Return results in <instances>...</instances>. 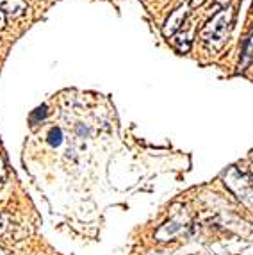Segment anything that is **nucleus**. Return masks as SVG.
<instances>
[{
  "instance_id": "3",
  "label": "nucleus",
  "mask_w": 253,
  "mask_h": 255,
  "mask_svg": "<svg viewBox=\"0 0 253 255\" xmlns=\"http://www.w3.org/2000/svg\"><path fill=\"white\" fill-rule=\"evenodd\" d=\"M0 11L5 14L20 16L27 11L25 0H0Z\"/></svg>"
},
{
  "instance_id": "4",
  "label": "nucleus",
  "mask_w": 253,
  "mask_h": 255,
  "mask_svg": "<svg viewBox=\"0 0 253 255\" xmlns=\"http://www.w3.org/2000/svg\"><path fill=\"white\" fill-rule=\"evenodd\" d=\"M252 59H253V29H252V32L248 34V38L245 39V43H243V52H241V66H243V68H245V66H248Z\"/></svg>"
},
{
  "instance_id": "5",
  "label": "nucleus",
  "mask_w": 253,
  "mask_h": 255,
  "mask_svg": "<svg viewBox=\"0 0 253 255\" xmlns=\"http://www.w3.org/2000/svg\"><path fill=\"white\" fill-rule=\"evenodd\" d=\"M48 143H50L54 148L63 145V130L59 127H52L50 132H48Z\"/></svg>"
},
{
  "instance_id": "8",
  "label": "nucleus",
  "mask_w": 253,
  "mask_h": 255,
  "mask_svg": "<svg viewBox=\"0 0 253 255\" xmlns=\"http://www.w3.org/2000/svg\"><path fill=\"white\" fill-rule=\"evenodd\" d=\"M7 177V166H5V159L4 155L0 153V180H4Z\"/></svg>"
},
{
  "instance_id": "6",
  "label": "nucleus",
  "mask_w": 253,
  "mask_h": 255,
  "mask_svg": "<svg viewBox=\"0 0 253 255\" xmlns=\"http://www.w3.org/2000/svg\"><path fill=\"white\" fill-rule=\"evenodd\" d=\"M175 47H177L178 52L186 54V52H189V48H191V41L187 39L186 34H184V38H182V36H177V38H175Z\"/></svg>"
},
{
  "instance_id": "1",
  "label": "nucleus",
  "mask_w": 253,
  "mask_h": 255,
  "mask_svg": "<svg viewBox=\"0 0 253 255\" xmlns=\"http://www.w3.org/2000/svg\"><path fill=\"white\" fill-rule=\"evenodd\" d=\"M234 18H236V11L230 7L221 9L220 13H216L212 20H209L205 23V27L202 29L200 36H202L203 43L212 50H220L228 39V34L232 30Z\"/></svg>"
},
{
  "instance_id": "10",
  "label": "nucleus",
  "mask_w": 253,
  "mask_h": 255,
  "mask_svg": "<svg viewBox=\"0 0 253 255\" xmlns=\"http://www.w3.org/2000/svg\"><path fill=\"white\" fill-rule=\"evenodd\" d=\"M228 2H230V0H216L214 5H216V7H220V9H227Z\"/></svg>"
},
{
  "instance_id": "9",
  "label": "nucleus",
  "mask_w": 253,
  "mask_h": 255,
  "mask_svg": "<svg viewBox=\"0 0 253 255\" xmlns=\"http://www.w3.org/2000/svg\"><path fill=\"white\" fill-rule=\"evenodd\" d=\"M5 218H7V216H5V214H0V234H4L5 230H7V225H5V223H4Z\"/></svg>"
},
{
  "instance_id": "13",
  "label": "nucleus",
  "mask_w": 253,
  "mask_h": 255,
  "mask_svg": "<svg viewBox=\"0 0 253 255\" xmlns=\"http://www.w3.org/2000/svg\"><path fill=\"white\" fill-rule=\"evenodd\" d=\"M0 255H9V254H7V252H5V250H4V248L0 247Z\"/></svg>"
},
{
  "instance_id": "11",
  "label": "nucleus",
  "mask_w": 253,
  "mask_h": 255,
  "mask_svg": "<svg viewBox=\"0 0 253 255\" xmlns=\"http://www.w3.org/2000/svg\"><path fill=\"white\" fill-rule=\"evenodd\" d=\"M5 21H7V18H5V13H2V11H0V30L5 27Z\"/></svg>"
},
{
  "instance_id": "2",
  "label": "nucleus",
  "mask_w": 253,
  "mask_h": 255,
  "mask_svg": "<svg viewBox=\"0 0 253 255\" xmlns=\"http://www.w3.org/2000/svg\"><path fill=\"white\" fill-rule=\"evenodd\" d=\"M186 16H187V9L186 7L175 9L173 13L169 14L168 21H166L164 29H162V34H164L166 38L177 34L178 30L182 29V25H184V21H186Z\"/></svg>"
},
{
  "instance_id": "7",
  "label": "nucleus",
  "mask_w": 253,
  "mask_h": 255,
  "mask_svg": "<svg viewBox=\"0 0 253 255\" xmlns=\"http://www.w3.org/2000/svg\"><path fill=\"white\" fill-rule=\"evenodd\" d=\"M45 116H47V106H41V107H38V109L34 111V115L30 116V122H36V118H45Z\"/></svg>"
},
{
  "instance_id": "12",
  "label": "nucleus",
  "mask_w": 253,
  "mask_h": 255,
  "mask_svg": "<svg viewBox=\"0 0 253 255\" xmlns=\"http://www.w3.org/2000/svg\"><path fill=\"white\" fill-rule=\"evenodd\" d=\"M203 2H205V0H191V2H189V7H198V5H202L203 4Z\"/></svg>"
}]
</instances>
